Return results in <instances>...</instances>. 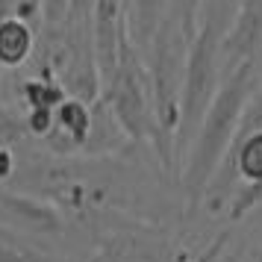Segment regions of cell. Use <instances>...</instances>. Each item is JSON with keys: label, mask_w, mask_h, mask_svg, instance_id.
Masks as SVG:
<instances>
[{"label": "cell", "mask_w": 262, "mask_h": 262, "mask_svg": "<svg viewBox=\"0 0 262 262\" xmlns=\"http://www.w3.org/2000/svg\"><path fill=\"white\" fill-rule=\"evenodd\" d=\"M259 68L262 65H238V68H230L221 80V89L215 95L212 106L203 118L201 130L191 142L189 154L183 159V168H180V191L189 203V209L194 212L198 203H201L203 191L209 186V180L215 177L218 165L224 162L230 144L236 139L238 124L245 118V109H248L250 97H253V89H256V80H259Z\"/></svg>", "instance_id": "1"}, {"label": "cell", "mask_w": 262, "mask_h": 262, "mask_svg": "<svg viewBox=\"0 0 262 262\" xmlns=\"http://www.w3.org/2000/svg\"><path fill=\"white\" fill-rule=\"evenodd\" d=\"M103 103L109 112L115 115L121 130L127 133L136 147H150L156 159L162 162L171 177L177 180V165H174V147L168 144L162 136L159 118H156V100H154V85H150V74H147V62H144L142 50L133 45V38L121 45L118 62L115 68L103 80Z\"/></svg>", "instance_id": "2"}, {"label": "cell", "mask_w": 262, "mask_h": 262, "mask_svg": "<svg viewBox=\"0 0 262 262\" xmlns=\"http://www.w3.org/2000/svg\"><path fill=\"white\" fill-rule=\"evenodd\" d=\"M0 224L18 236H48V238H65L71 221L53 206L36 194L15 189H0Z\"/></svg>", "instance_id": "3"}, {"label": "cell", "mask_w": 262, "mask_h": 262, "mask_svg": "<svg viewBox=\"0 0 262 262\" xmlns=\"http://www.w3.org/2000/svg\"><path fill=\"white\" fill-rule=\"evenodd\" d=\"M38 30L18 15L0 18V71H18L36 56Z\"/></svg>", "instance_id": "4"}, {"label": "cell", "mask_w": 262, "mask_h": 262, "mask_svg": "<svg viewBox=\"0 0 262 262\" xmlns=\"http://www.w3.org/2000/svg\"><path fill=\"white\" fill-rule=\"evenodd\" d=\"M171 0H127V27H130V38L133 45L142 50L150 48L159 24L165 21Z\"/></svg>", "instance_id": "5"}, {"label": "cell", "mask_w": 262, "mask_h": 262, "mask_svg": "<svg viewBox=\"0 0 262 262\" xmlns=\"http://www.w3.org/2000/svg\"><path fill=\"white\" fill-rule=\"evenodd\" d=\"M0 150H18V154L36 150V139L27 130L24 115H18L3 103H0Z\"/></svg>", "instance_id": "6"}, {"label": "cell", "mask_w": 262, "mask_h": 262, "mask_svg": "<svg viewBox=\"0 0 262 262\" xmlns=\"http://www.w3.org/2000/svg\"><path fill=\"white\" fill-rule=\"evenodd\" d=\"M0 262H59L48 250L36 248L30 238L18 236L0 224Z\"/></svg>", "instance_id": "7"}, {"label": "cell", "mask_w": 262, "mask_h": 262, "mask_svg": "<svg viewBox=\"0 0 262 262\" xmlns=\"http://www.w3.org/2000/svg\"><path fill=\"white\" fill-rule=\"evenodd\" d=\"M201 6H203V0H171L168 15H174L180 24L194 36L198 33V18H201Z\"/></svg>", "instance_id": "8"}, {"label": "cell", "mask_w": 262, "mask_h": 262, "mask_svg": "<svg viewBox=\"0 0 262 262\" xmlns=\"http://www.w3.org/2000/svg\"><path fill=\"white\" fill-rule=\"evenodd\" d=\"M41 9H45V0H15L12 15L24 18L27 24H33L36 30H41Z\"/></svg>", "instance_id": "9"}, {"label": "cell", "mask_w": 262, "mask_h": 262, "mask_svg": "<svg viewBox=\"0 0 262 262\" xmlns=\"http://www.w3.org/2000/svg\"><path fill=\"white\" fill-rule=\"evenodd\" d=\"M92 262H112V259H106V256H100V253H97V256H95Z\"/></svg>", "instance_id": "10"}]
</instances>
